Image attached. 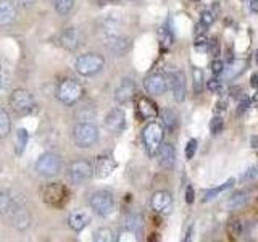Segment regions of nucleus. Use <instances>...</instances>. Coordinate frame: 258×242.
<instances>
[{
    "mask_svg": "<svg viewBox=\"0 0 258 242\" xmlns=\"http://www.w3.org/2000/svg\"><path fill=\"white\" fill-rule=\"evenodd\" d=\"M248 107H250V99H248V97H244V99H242L240 103H239L237 113H239V115H242V113H244Z\"/></svg>",
    "mask_w": 258,
    "mask_h": 242,
    "instance_id": "obj_44",
    "label": "nucleus"
},
{
    "mask_svg": "<svg viewBox=\"0 0 258 242\" xmlns=\"http://www.w3.org/2000/svg\"><path fill=\"white\" fill-rule=\"evenodd\" d=\"M250 10H252L253 13H258V0H250Z\"/></svg>",
    "mask_w": 258,
    "mask_h": 242,
    "instance_id": "obj_48",
    "label": "nucleus"
},
{
    "mask_svg": "<svg viewBox=\"0 0 258 242\" xmlns=\"http://www.w3.org/2000/svg\"><path fill=\"white\" fill-rule=\"evenodd\" d=\"M200 21L202 23H204L205 24V26H212V24L215 23V16H213V13L212 12H204V13H202V16H200Z\"/></svg>",
    "mask_w": 258,
    "mask_h": 242,
    "instance_id": "obj_41",
    "label": "nucleus"
},
{
    "mask_svg": "<svg viewBox=\"0 0 258 242\" xmlns=\"http://www.w3.org/2000/svg\"><path fill=\"white\" fill-rule=\"evenodd\" d=\"M194 45H196L197 50H205V48L208 47V39L204 34L196 36V42H194Z\"/></svg>",
    "mask_w": 258,
    "mask_h": 242,
    "instance_id": "obj_40",
    "label": "nucleus"
},
{
    "mask_svg": "<svg viewBox=\"0 0 258 242\" xmlns=\"http://www.w3.org/2000/svg\"><path fill=\"white\" fill-rule=\"evenodd\" d=\"M116 168V161L113 160L111 155H102L97 158V165H95V176L99 179H105L108 177Z\"/></svg>",
    "mask_w": 258,
    "mask_h": 242,
    "instance_id": "obj_17",
    "label": "nucleus"
},
{
    "mask_svg": "<svg viewBox=\"0 0 258 242\" xmlns=\"http://www.w3.org/2000/svg\"><path fill=\"white\" fill-rule=\"evenodd\" d=\"M158 37L161 40V44H163V47H169V45L173 44V36H171V32H169L166 28H161L160 29Z\"/></svg>",
    "mask_w": 258,
    "mask_h": 242,
    "instance_id": "obj_36",
    "label": "nucleus"
},
{
    "mask_svg": "<svg viewBox=\"0 0 258 242\" xmlns=\"http://www.w3.org/2000/svg\"><path fill=\"white\" fill-rule=\"evenodd\" d=\"M224 111L226 110V102H218V105H216V111Z\"/></svg>",
    "mask_w": 258,
    "mask_h": 242,
    "instance_id": "obj_49",
    "label": "nucleus"
},
{
    "mask_svg": "<svg viewBox=\"0 0 258 242\" xmlns=\"http://www.w3.org/2000/svg\"><path fill=\"white\" fill-rule=\"evenodd\" d=\"M197 145H199V142L196 139H190L187 142V145H185V158L187 160L194 158V155H196V152H197Z\"/></svg>",
    "mask_w": 258,
    "mask_h": 242,
    "instance_id": "obj_37",
    "label": "nucleus"
},
{
    "mask_svg": "<svg viewBox=\"0 0 258 242\" xmlns=\"http://www.w3.org/2000/svg\"><path fill=\"white\" fill-rule=\"evenodd\" d=\"M234 184V179H229V181H226L224 184H221V186H218V188H215V189H210V191H207L205 194H204V199H202V202H208V200H213L218 194H221L223 191H226V189H229L231 186Z\"/></svg>",
    "mask_w": 258,
    "mask_h": 242,
    "instance_id": "obj_29",
    "label": "nucleus"
},
{
    "mask_svg": "<svg viewBox=\"0 0 258 242\" xmlns=\"http://www.w3.org/2000/svg\"><path fill=\"white\" fill-rule=\"evenodd\" d=\"M144 87L152 95H163L168 89V83L163 75H150L144 79Z\"/></svg>",
    "mask_w": 258,
    "mask_h": 242,
    "instance_id": "obj_13",
    "label": "nucleus"
},
{
    "mask_svg": "<svg viewBox=\"0 0 258 242\" xmlns=\"http://www.w3.org/2000/svg\"><path fill=\"white\" fill-rule=\"evenodd\" d=\"M192 2H199V0H192Z\"/></svg>",
    "mask_w": 258,
    "mask_h": 242,
    "instance_id": "obj_53",
    "label": "nucleus"
},
{
    "mask_svg": "<svg viewBox=\"0 0 258 242\" xmlns=\"http://www.w3.org/2000/svg\"><path fill=\"white\" fill-rule=\"evenodd\" d=\"M58 42L63 48H67V50L73 52V50H76V48L81 45V32L79 29L76 28H68V29H64L60 37H58Z\"/></svg>",
    "mask_w": 258,
    "mask_h": 242,
    "instance_id": "obj_15",
    "label": "nucleus"
},
{
    "mask_svg": "<svg viewBox=\"0 0 258 242\" xmlns=\"http://www.w3.org/2000/svg\"><path fill=\"white\" fill-rule=\"evenodd\" d=\"M255 62H256V65H258V48H256V52H255Z\"/></svg>",
    "mask_w": 258,
    "mask_h": 242,
    "instance_id": "obj_52",
    "label": "nucleus"
},
{
    "mask_svg": "<svg viewBox=\"0 0 258 242\" xmlns=\"http://www.w3.org/2000/svg\"><path fill=\"white\" fill-rule=\"evenodd\" d=\"M84 91L78 81L75 79H63L56 87V99L64 105H75L81 100Z\"/></svg>",
    "mask_w": 258,
    "mask_h": 242,
    "instance_id": "obj_3",
    "label": "nucleus"
},
{
    "mask_svg": "<svg viewBox=\"0 0 258 242\" xmlns=\"http://www.w3.org/2000/svg\"><path fill=\"white\" fill-rule=\"evenodd\" d=\"M16 20V7L10 0H0V26H10Z\"/></svg>",
    "mask_w": 258,
    "mask_h": 242,
    "instance_id": "obj_19",
    "label": "nucleus"
},
{
    "mask_svg": "<svg viewBox=\"0 0 258 242\" xmlns=\"http://www.w3.org/2000/svg\"><path fill=\"white\" fill-rule=\"evenodd\" d=\"M55 10L60 15H68L71 12L73 5H75V0H53Z\"/></svg>",
    "mask_w": 258,
    "mask_h": 242,
    "instance_id": "obj_32",
    "label": "nucleus"
},
{
    "mask_svg": "<svg viewBox=\"0 0 258 242\" xmlns=\"http://www.w3.org/2000/svg\"><path fill=\"white\" fill-rule=\"evenodd\" d=\"M247 67V62L245 60H236V62H232L228 68H224L223 71V76L224 79H234V78H237L239 75H242L244 73Z\"/></svg>",
    "mask_w": 258,
    "mask_h": 242,
    "instance_id": "obj_25",
    "label": "nucleus"
},
{
    "mask_svg": "<svg viewBox=\"0 0 258 242\" xmlns=\"http://www.w3.org/2000/svg\"><path fill=\"white\" fill-rule=\"evenodd\" d=\"M92 176V165L87 160H75L68 168V177L73 184H83Z\"/></svg>",
    "mask_w": 258,
    "mask_h": 242,
    "instance_id": "obj_9",
    "label": "nucleus"
},
{
    "mask_svg": "<svg viewBox=\"0 0 258 242\" xmlns=\"http://www.w3.org/2000/svg\"><path fill=\"white\" fill-rule=\"evenodd\" d=\"M185 202H187V204H192L194 202V189L190 188H187V191H185Z\"/></svg>",
    "mask_w": 258,
    "mask_h": 242,
    "instance_id": "obj_47",
    "label": "nucleus"
},
{
    "mask_svg": "<svg viewBox=\"0 0 258 242\" xmlns=\"http://www.w3.org/2000/svg\"><path fill=\"white\" fill-rule=\"evenodd\" d=\"M29 141V134L24 128H20L16 131V142H15V150H16V155H23V152L26 150V145Z\"/></svg>",
    "mask_w": 258,
    "mask_h": 242,
    "instance_id": "obj_26",
    "label": "nucleus"
},
{
    "mask_svg": "<svg viewBox=\"0 0 258 242\" xmlns=\"http://www.w3.org/2000/svg\"><path fill=\"white\" fill-rule=\"evenodd\" d=\"M20 4H23V5H31V4H34L36 0H18Z\"/></svg>",
    "mask_w": 258,
    "mask_h": 242,
    "instance_id": "obj_50",
    "label": "nucleus"
},
{
    "mask_svg": "<svg viewBox=\"0 0 258 242\" xmlns=\"http://www.w3.org/2000/svg\"><path fill=\"white\" fill-rule=\"evenodd\" d=\"M253 176H256V166H252V168H250V169H247V171L244 173V176H242V181L252 179Z\"/></svg>",
    "mask_w": 258,
    "mask_h": 242,
    "instance_id": "obj_45",
    "label": "nucleus"
},
{
    "mask_svg": "<svg viewBox=\"0 0 258 242\" xmlns=\"http://www.w3.org/2000/svg\"><path fill=\"white\" fill-rule=\"evenodd\" d=\"M207 87L210 89L212 92H215V94H220L221 91H223V84H221V81L220 79H216V78H212L207 83Z\"/></svg>",
    "mask_w": 258,
    "mask_h": 242,
    "instance_id": "obj_38",
    "label": "nucleus"
},
{
    "mask_svg": "<svg viewBox=\"0 0 258 242\" xmlns=\"http://www.w3.org/2000/svg\"><path fill=\"white\" fill-rule=\"evenodd\" d=\"M142 139H144V145H145V149H147V152L150 155H155L165 139L163 126L160 123H155V121L145 125V128L142 129Z\"/></svg>",
    "mask_w": 258,
    "mask_h": 242,
    "instance_id": "obj_2",
    "label": "nucleus"
},
{
    "mask_svg": "<svg viewBox=\"0 0 258 242\" xmlns=\"http://www.w3.org/2000/svg\"><path fill=\"white\" fill-rule=\"evenodd\" d=\"M10 218H12L13 226L16 229H20V231H26L31 226V215L23 205H20L18 208H16Z\"/></svg>",
    "mask_w": 258,
    "mask_h": 242,
    "instance_id": "obj_20",
    "label": "nucleus"
},
{
    "mask_svg": "<svg viewBox=\"0 0 258 242\" xmlns=\"http://www.w3.org/2000/svg\"><path fill=\"white\" fill-rule=\"evenodd\" d=\"M89 221H91V218H89V215L86 212H81V210H78V212H73L70 216H68V224L70 228L73 231H83L86 226L89 224Z\"/></svg>",
    "mask_w": 258,
    "mask_h": 242,
    "instance_id": "obj_22",
    "label": "nucleus"
},
{
    "mask_svg": "<svg viewBox=\"0 0 258 242\" xmlns=\"http://www.w3.org/2000/svg\"><path fill=\"white\" fill-rule=\"evenodd\" d=\"M10 131H12L10 115H8L5 108H0V139H5L10 134Z\"/></svg>",
    "mask_w": 258,
    "mask_h": 242,
    "instance_id": "obj_28",
    "label": "nucleus"
},
{
    "mask_svg": "<svg viewBox=\"0 0 258 242\" xmlns=\"http://www.w3.org/2000/svg\"><path fill=\"white\" fill-rule=\"evenodd\" d=\"M144 226V220L141 215L137 213H127L126 220H124V229L127 232H133V234H139L141 229Z\"/></svg>",
    "mask_w": 258,
    "mask_h": 242,
    "instance_id": "obj_24",
    "label": "nucleus"
},
{
    "mask_svg": "<svg viewBox=\"0 0 258 242\" xmlns=\"http://www.w3.org/2000/svg\"><path fill=\"white\" fill-rule=\"evenodd\" d=\"M207 50L210 55H220V42H218V39H208V47H207Z\"/></svg>",
    "mask_w": 258,
    "mask_h": 242,
    "instance_id": "obj_39",
    "label": "nucleus"
},
{
    "mask_svg": "<svg viewBox=\"0 0 258 242\" xmlns=\"http://www.w3.org/2000/svg\"><path fill=\"white\" fill-rule=\"evenodd\" d=\"M103 40H105V47L115 55H124L129 50V47H131V40L121 34H113L108 37H103Z\"/></svg>",
    "mask_w": 258,
    "mask_h": 242,
    "instance_id": "obj_11",
    "label": "nucleus"
},
{
    "mask_svg": "<svg viewBox=\"0 0 258 242\" xmlns=\"http://www.w3.org/2000/svg\"><path fill=\"white\" fill-rule=\"evenodd\" d=\"M137 108H139V113L142 118H153L158 115V108L155 102H152L147 97H142L139 100V105H137Z\"/></svg>",
    "mask_w": 258,
    "mask_h": 242,
    "instance_id": "obj_23",
    "label": "nucleus"
},
{
    "mask_svg": "<svg viewBox=\"0 0 258 242\" xmlns=\"http://www.w3.org/2000/svg\"><path fill=\"white\" fill-rule=\"evenodd\" d=\"M224 128V121L223 118L220 116H215L213 119H210V133H212L213 136H218Z\"/></svg>",
    "mask_w": 258,
    "mask_h": 242,
    "instance_id": "obj_34",
    "label": "nucleus"
},
{
    "mask_svg": "<svg viewBox=\"0 0 258 242\" xmlns=\"http://www.w3.org/2000/svg\"><path fill=\"white\" fill-rule=\"evenodd\" d=\"M105 67V58L99 53H84L78 56L75 68L81 76H94Z\"/></svg>",
    "mask_w": 258,
    "mask_h": 242,
    "instance_id": "obj_4",
    "label": "nucleus"
},
{
    "mask_svg": "<svg viewBox=\"0 0 258 242\" xmlns=\"http://www.w3.org/2000/svg\"><path fill=\"white\" fill-rule=\"evenodd\" d=\"M60 169H61V158L53 152L42 153V155H40L36 161V171L40 176L52 177V176L58 174Z\"/></svg>",
    "mask_w": 258,
    "mask_h": 242,
    "instance_id": "obj_7",
    "label": "nucleus"
},
{
    "mask_svg": "<svg viewBox=\"0 0 258 242\" xmlns=\"http://www.w3.org/2000/svg\"><path fill=\"white\" fill-rule=\"evenodd\" d=\"M42 199L47 205L52 207H63L68 200V191L61 183H48L45 184L42 191Z\"/></svg>",
    "mask_w": 258,
    "mask_h": 242,
    "instance_id": "obj_6",
    "label": "nucleus"
},
{
    "mask_svg": "<svg viewBox=\"0 0 258 242\" xmlns=\"http://www.w3.org/2000/svg\"><path fill=\"white\" fill-rule=\"evenodd\" d=\"M192 76H194V89H196L197 94H200L204 91V71L200 68H194Z\"/></svg>",
    "mask_w": 258,
    "mask_h": 242,
    "instance_id": "obj_33",
    "label": "nucleus"
},
{
    "mask_svg": "<svg viewBox=\"0 0 258 242\" xmlns=\"http://www.w3.org/2000/svg\"><path fill=\"white\" fill-rule=\"evenodd\" d=\"M169 84H171L174 100L184 102V99H185V76L181 71H171L169 73Z\"/></svg>",
    "mask_w": 258,
    "mask_h": 242,
    "instance_id": "obj_14",
    "label": "nucleus"
},
{
    "mask_svg": "<svg viewBox=\"0 0 258 242\" xmlns=\"http://www.w3.org/2000/svg\"><path fill=\"white\" fill-rule=\"evenodd\" d=\"M89 204H91L94 213L99 216H107L115 208V199H113V194L108 191H95L89 199Z\"/></svg>",
    "mask_w": 258,
    "mask_h": 242,
    "instance_id": "obj_8",
    "label": "nucleus"
},
{
    "mask_svg": "<svg viewBox=\"0 0 258 242\" xmlns=\"http://www.w3.org/2000/svg\"><path fill=\"white\" fill-rule=\"evenodd\" d=\"M207 28H208V26H205V24L200 21L199 24H196V31H194V32H196V36H202V34L205 32Z\"/></svg>",
    "mask_w": 258,
    "mask_h": 242,
    "instance_id": "obj_46",
    "label": "nucleus"
},
{
    "mask_svg": "<svg viewBox=\"0 0 258 242\" xmlns=\"http://www.w3.org/2000/svg\"><path fill=\"white\" fill-rule=\"evenodd\" d=\"M161 119H163V123L168 129H176L177 126V115L173 111V110H169V108H165L163 111H161Z\"/></svg>",
    "mask_w": 258,
    "mask_h": 242,
    "instance_id": "obj_31",
    "label": "nucleus"
},
{
    "mask_svg": "<svg viewBox=\"0 0 258 242\" xmlns=\"http://www.w3.org/2000/svg\"><path fill=\"white\" fill-rule=\"evenodd\" d=\"M73 139H75V144L81 149H89L99 141V129H97L95 125L92 123H78L73 129Z\"/></svg>",
    "mask_w": 258,
    "mask_h": 242,
    "instance_id": "obj_1",
    "label": "nucleus"
},
{
    "mask_svg": "<svg viewBox=\"0 0 258 242\" xmlns=\"http://www.w3.org/2000/svg\"><path fill=\"white\" fill-rule=\"evenodd\" d=\"M136 94V83L131 78H124L115 91V100L118 105H124L133 99Z\"/></svg>",
    "mask_w": 258,
    "mask_h": 242,
    "instance_id": "obj_12",
    "label": "nucleus"
},
{
    "mask_svg": "<svg viewBox=\"0 0 258 242\" xmlns=\"http://www.w3.org/2000/svg\"><path fill=\"white\" fill-rule=\"evenodd\" d=\"M242 232H244V223H242L240 220H234L229 223V234L232 237L242 236Z\"/></svg>",
    "mask_w": 258,
    "mask_h": 242,
    "instance_id": "obj_35",
    "label": "nucleus"
},
{
    "mask_svg": "<svg viewBox=\"0 0 258 242\" xmlns=\"http://www.w3.org/2000/svg\"><path fill=\"white\" fill-rule=\"evenodd\" d=\"M158 155V163L163 168H173L176 163V149L171 142H165L160 145L157 152Z\"/></svg>",
    "mask_w": 258,
    "mask_h": 242,
    "instance_id": "obj_16",
    "label": "nucleus"
},
{
    "mask_svg": "<svg viewBox=\"0 0 258 242\" xmlns=\"http://www.w3.org/2000/svg\"><path fill=\"white\" fill-rule=\"evenodd\" d=\"M105 126H107V129L110 133L113 134H119L124 131L126 128V115L124 111L121 108H113L107 118H105Z\"/></svg>",
    "mask_w": 258,
    "mask_h": 242,
    "instance_id": "obj_10",
    "label": "nucleus"
},
{
    "mask_svg": "<svg viewBox=\"0 0 258 242\" xmlns=\"http://www.w3.org/2000/svg\"><path fill=\"white\" fill-rule=\"evenodd\" d=\"M7 84H8V71L4 65L0 63V89H4Z\"/></svg>",
    "mask_w": 258,
    "mask_h": 242,
    "instance_id": "obj_42",
    "label": "nucleus"
},
{
    "mask_svg": "<svg viewBox=\"0 0 258 242\" xmlns=\"http://www.w3.org/2000/svg\"><path fill=\"white\" fill-rule=\"evenodd\" d=\"M171 194L168 191H158L152 197V207L155 212H168L171 207Z\"/></svg>",
    "mask_w": 258,
    "mask_h": 242,
    "instance_id": "obj_21",
    "label": "nucleus"
},
{
    "mask_svg": "<svg viewBox=\"0 0 258 242\" xmlns=\"http://www.w3.org/2000/svg\"><path fill=\"white\" fill-rule=\"evenodd\" d=\"M21 204L16 202V197H13L12 192L0 191V215H2V216H12V213Z\"/></svg>",
    "mask_w": 258,
    "mask_h": 242,
    "instance_id": "obj_18",
    "label": "nucleus"
},
{
    "mask_svg": "<svg viewBox=\"0 0 258 242\" xmlns=\"http://www.w3.org/2000/svg\"><path fill=\"white\" fill-rule=\"evenodd\" d=\"M94 240L95 242H113L115 240V232L110 228H99L94 232Z\"/></svg>",
    "mask_w": 258,
    "mask_h": 242,
    "instance_id": "obj_30",
    "label": "nucleus"
},
{
    "mask_svg": "<svg viewBox=\"0 0 258 242\" xmlns=\"http://www.w3.org/2000/svg\"><path fill=\"white\" fill-rule=\"evenodd\" d=\"M247 202H248V194L244 192V191H240V192H236L234 196L228 200V207L231 210H237V208H242V207H245L247 205Z\"/></svg>",
    "mask_w": 258,
    "mask_h": 242,
    "instance_id": "obj_27",
    "label": "nucleus"
},
{
    "mask_svg": "<svg viewBox=\"0 0 258 242\" xmlns=\"http://www.w3.org/2000/svg\"><path fill=\"white\" fill-rule=\"evenodd\" d=\"M10 105L18 115H29L36 110V100L26 89H15L10 95Z\"/></svg>",
    "mask_w": 258,
    "mask_h": 242,
    "instance_id": "obj_5",
    "label": "nucleus"
},
{
    "mask_svg": "<svg viewBox=\"0 0 258 242\" xmlns=\"http://www.w3.org/2000/svg\"><path fill=\"white\" fill-rule=\"evenodd\" d=\"M252 86H253V87H258V76H256V75L252 76Z\"/></svg>",
    "mask_w": 258,
    "mask_h": 242,
    "instance_id": "obj_51",
    "label": "nucleus"
},
{
    "mask_svg": "<svg viewBox=\"0 0 258 242\" xmlns=\"http://www.w3.org/2000/svg\"><path fill=\"white\" fill-rule=\"evenodd\" d=\"M212 71L215 73V75H221V73L224 71V63L221 60H213V63H212Z\"/></svg>",
    "mask_w": 258,
    "mask_h": 242,
    "instance_id": "obj_43",
    "label": "nucleus"
}]
</instances>
